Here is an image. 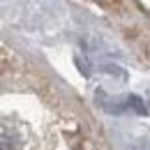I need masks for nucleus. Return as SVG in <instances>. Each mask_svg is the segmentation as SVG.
Instances as JSON below:
<instances>
[{
  "label": "nucleus",
  "instance_id": "f257e3e1",
  "mask_svg": "<svg viewBox=\"0 0 150 150\" xmlns=\"http://www.w3.org/2000/svg\"><path fill=\"white\" fill-rule=\"evenodd\" d=\"M143 150H150V146H146V148H143Z\"/></svg>",
  "mask_w": 150,
  "mask_h": 150
}]
</instances>
